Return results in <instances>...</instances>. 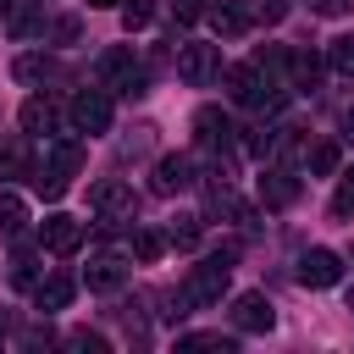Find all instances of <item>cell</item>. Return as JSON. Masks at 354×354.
Segmentation results:
<instances>
[{
	"mask_svg": "<svg viewBox=\"0 0 354 354\" xmlns=\"http://www.w3.org/2000/svg\"><path fill=\"white\" fill-rule=\"evenodd\" d=\"M77 166H83V144L77 138H55L50 155H44V171H39V194L44 199H61L66 183L77 177Z\"/></svg>",
	"mask_w": 354,
	"mask_h": 354,
	"instance_id": "cell-1",
	"label": "cell"
},
{
	"mask_svg": "<svg viewBox=\"0 0 354 354\" xmlns=\"http://www.w3.org/2000/svg\"><path fill=\"white\" fill-rule=\"evenodd\" d=\"M94 72H100V88H116V94H144V66L133 61V50H127V44L105 50V55L94 61Z\"/></svg>",
	"mask_w": 354,
	"mask_h": 354,
	"instance_id": "cell-2",
	"label": "cell"
},
{
	"mask_svg": "<svg viewBox=\"0 0 354 354\" xmlns=\"http://www.w3.org/2000/svg\"><path fill=\"white\" fill-rule=\"evenodd\" d=\"M227 254H216V260H205V266H194L188 271V282H183V304H216L221 293H227Z\"/></svg>",
	"mask_w": 354,
	"mask_h": 354,
	"instance_id": "cell-3",
	"label": "cell"
},
{
	"mask_svg": "<svg viewBox=\"0 0 354 354\" xmlns=\"http://www.w3.org/2000/svg\"><path fill=\"white\" fill-rule=\"evenodd\" d=\"M66 116H72V127L77 133H105L111 127V94L105 88H83V94H72V105H66Z\"/></svg>",
	"mask_w": 354,
	"mask_h": 354,
	"instance_id": "cell-4",
	"label": "cell"
},
{
	"mask_svg": "<svg viewBox=\"0 0 354 354\" xmlns=\"http://www.w3.org/2000/svg\"><path fill=\"white\" fill-rule=\"evenodd\" d=\"M83 243V221H72L66 210H50L44 221H39V249H50V254H72Z\"/></svg>",
	"mask_w": 354,
	"mask_h": 354,
	"instance_id": "cell-5",
	"label": "cell"
},
{
	"mask_svg": "<svg viewBox=\"0 0 354 354\" xmlns=\"http://www.w3.org/2000/svg\"><path fill=\"white\" fill-rule=\"evenodd\" d=\"M216 72H221L216 44H183V50H177V77H183V83H194V88H199V83H210Z\"/></svg>",
	"mask_w": 354,
	"mask_h": 354,
	"instance_id": "cell-6",
	"label": "cell"
},
{
	"mask_svg": "<svg viewBox=\"0 0 354 354\" xmlns=\"http://www.w3.org/2000/svg\"><path fill=\"white\" fill-rule=\"evenodd\" d=\"M271 321H277V310H271L266 293L249 288V293L232 299V326H238V332H271Z\"/></svg>",
	"mask_w": 354,
	"mask_h": 354,
	"instance_id": "cell-7",
	"label": "cell"
},
{
	"mask_svg": "<svg viewBox=\"0 0 354 354\" xmlns=\"http://www.w3.org/2000/svg\"><path fill=\"white\" fill-rule=\"evenodd\" d=\"M337 277H343V260L332 249H304L299 254V282L304 288H332Z\"/></svg>",
	"mask_w": 354,
	"mask_h": 354,
	"instance_id": "cell-8",
	"label": "cell"
},
{
	"mask_svg": "<svg viewBox=\"0 0 354 354\" xmlns=\"http://www.w3.org/2000/svg\"><path fill=\"white\" fill-rule=\"evenodd\" d=\"M88 205H94L105 221L133 216V188H127V183H116V177H105V183H94V188H88Z\"/></svg>",
	"mask_w": 354,
	"mask_h": 354,
	"instance_id": "cell-9",
	"label": "cell"
},
{
	"mask_svg": "<svg viewBox=\"0 0 354 354\" xmlns=\"http://www.w3.org/2000/svg\"><path fill=\"white\" fill-rule=\"evenodd\" d=\"M188 183H194V160H188V155H160V160H155V183H149L155 194L171 199V194H183Z\"/></svg>",
	"mask_w": 354,
	"mask_h": 354,
	"instance_id": "cell-10",
	"label": "cell"
},
{
	"mask_svg": "<svg viewBox=\"0 0 354 354\" xmlns=\"http://www.w3.org/2000/svg\"><path fill=\"white\" fill-rule=\"evenodd\" d=\"M293 199H299V177H293V171H282V166L260 171V205L282 210V205H293Z\"/></svg>",
	"mask_w": 354,
	"mask_h": 354,
	"instance_id": "cell-11",
	"label": "cell"
},
{
	"mask_svg": "<svg viewBox=\"0 0 354 354\" xmlns=\"http://www.w3.org/2000/svg\"><path fill=\"white\" fill-rule=\"evenodd\" d=\"M194 133H199V144L227 149V144H232V116H227V111H216V105H205V111L194 116Z\"/></svg>",
	"mask_w": 354,
	"mask_h": 354,
	"instance_id": "cell-12",
	"label": "cell"
},
{
	"mask_svg": "<svg viewBox=\"0 0 354 354\" xmlns=\"http://www.w3.org/2000/svg\"><path fill=\"white\" fill-rule=\"evenodd\" d=\"M205 17H210V28H216L221 39H238V33L254 22V11H249V6H238V0H221V6H210Z\"/></svg>",
	"mask_w": 354,
	"mask_h": 354,
	"instance_id": "cell-13",
	"label": "cell"
},
{
	"mask_svg": "<svg viewBox=\"0 0 354 354\" xmlns=\"http://www.w3.org/2000/svg\"><path fill=\"white\" fill-rule=\"evenodd\" d=\"M55 127H61V111H55V100H39V94H33V100L22 105V133H33V138H50Z\"/></svg>",
	"mask_w": 354,
	"mask_h": 354,
	"instance_id": "cell-14",
	"label": "cell"
},
{
	"mask_svg": "<svg viewBox=\"0 0 354 354\" xmlns=\"http://www.w3.org/2000/svg\"><path fill=\"white\" fill-rule=\"evenodd\" d=\"M33 304H39V310H66V304H72V277H44V282H33Z\"/></svg>",
	"mask_w": 354,
	"mask_h": 354,
	"instance_id": "cell-15",
	"label": "cell"
},
{
	"mask_svg": "<svg viewBox=\"0 0 354 354\" xmlns=\"http://www.w3.org/2000/svg\"><path fill=\"white\" fill-rule=\"evenodd\" d=\"M22 227H28V205H22V194L0 188V232H6V238H17Z\"/></svg>",
	"mask_w": 354,
	"mask_h": 354,
	"instance_id": "cell-16",
	"label": "cell"
},
{
	"mask_svg": "<svg viewBox=\"0 0 354 354\" xmlns=\"http://www.w3.org/2000/svg\"><path fill=\"white\" fill-rule=\"evenodd\" d=\"M122 277H127V271H122L116 260H94V266L83 271V282H88L94 293H111V288H122Z\"/></svg>",
	"mask_w": 354,
	"mask_h": 354,
	"instance_id": "cell-17",
	"label": "cell"
},
{
	"mask_svg": "<svg viewBox=\"0 0 354 354\" xmlns=\"http://www.w3.org/2000/svg\"><path fill=\"white\" fill-rule=\"evenodd\" d=\"M304 160H310V171H315V177H332V171L343 166V149L326 138V144H310V155H304Z\"/></svg>",
	"mask_w": 354,
	"mask_h": 354,
	"instance_id": "cell-18",
	"label": "cell"
},
{
	"mask_svg": "<svg viewBox=\"0 0 354 354\" xmlns=\"http://www.w3.org/2000/svg\"><path fill=\"white\" fill-rule=\"evenodd\" d=\"M160 254H166V238H160V232H149V227H138V232H133V260L155 266Z\"/></svg>",
	"mask_w": 354,
	"mask_h": 354,
	"instance_id": "cell-19",
	"label": "cell"
},
{
	"mask_svg": "<svg viewBox=\"0 0 354 354\" xmlns=\"http://www.w3.org/2000/svg\"><path fill=\"white\" fill-rule=\"evenodd\" d=\"M0 177H28V144L22 138L0 144Z\"/></svg>",
	"mask_w": 354,
	"mask_h": 354,
	"instance_id": "cell-20",
	"label": "cell"
},
{
	"mask_svg": "<svg viewBox=\"0 0 354 354\" xmlns=\"http://www.w3.org/2000/svg\"><path fill=\"white\" fill-rule=\"evenodd\" d=\"M177 348H183V354H194V348H221V354H232V337H221V332H188V337H177Z\"/></svg>",
	"mask_w": 354,
	"mask_h": 354,
	"instance_id": "cell-21",
	"label": "cell"
},
{
	"mask_svg": "<svg viewBox=\"0 0 354 354\" xmlns=\"http://www.w3.org/2000/svg\"><path fill=\"white\" fill-rule=\"evenodd\" d=\"M326 61H332V72H343V77H354V33H343V39H332V50H326Z\"/></svg>",
	"mask_w": 354,
	"mask_h": 354,
	"instance_id": "cell-22",
	"label": "cell"
},
{
	"mask_svg": "<svg viewBox=\"0 0 354 354\" xmlns=\"http://www.w3.org/2000/svg\"><path fill=\"white\" fill-rule=\"evenodd\" d=\"M50 72H55L50 55H22V61H17V77H22V83H39V77H50Z\"/></svg>",
	"mask_w": 354,
	"mask_h": 354,
	"instance_id": "cell-23",
	"label": "cell"
},
{
	"mask_svg": "<svg viewBox=\"0 0 354 354\" xmlns=\"http://www.w3.org/2000/svg\"><path fill=\"white\" fill-rule=\"evenodd\" d=\"M166 238H171V243H177V249H194V243H199V216H177V221H171V232H166Z\"/></svg>",
	"mask_w": 354,
	"mask_h": 354,
	"instance_id": "cell-24",
	"label": "cell"
},
{
	"mask_svg": "<svg viewBox=\"0 0 354 354\" xmlns=\"http://www.w3.org/2000/svg\"><path fill=\"white\" fill-rule=\"evenodd\" d=\"M288 66H293V83H299V88H304V83H315V72H321V61H315V55H304V50H293V55H288Z\"/></svg>",
	"mask_w": 354,
	"mask_h": 354,
	"instance_id": "cell-25",
	"label": "cell"
},
{
	"mask_svg": "<svg viewBox=\"0 0 354 354\" xmlns=\"http://www.w3.org/2000/svg\"><path fill=\"white\" fill-rule=\"evenodd\" d=\"M149 17H155V0H127V6H122L127 33H133V28H149Z\"/></svg>",
	"mask_w": 354,
	"mask_h": 354,
	"instance_id": "cell-26",
	"label": "cell"
},
{
	"mask_svg": "<svg viewBox=\"0 0 354 354\" xmlns=\"http://www.w3.org/2000/svg\"><path fill=\"white\" fill-rule=\"evenodd\" d=\"M332 210H337V216H348V210H354V166L343 171V188H337V199H332Z\"/></svg>",
	"mask_w": 354,
	"mask_h": 354,
	"instance_id": "cell-27",
	"label": "cell"
},
{
	"mask_svg": "<svg viewBox=\"0 0 354 354\" xmlns=\"http://www.w3.org/2000/svg\"><path fill=\"white\" fill-rule=\"evenodd\" d=\"M11 288H33V260H28V254L11 260Z\"/></svg>",
	"mask_w": 354,
	"mask_h": 354,
	"instance_id": "cell-28",
	"label": "cell"
},
{
	"mask_svg": "<svg viewBox=\"0 0 354 354\" xmlns=\"http://www.w3.org/2000/svg\"><path fill=\"white\" fill-rule=\"evenodd\" d=\"M171 11H177V22H199L210 6H205V0H171Z\"/></svg>",
	"mask_w": 354,
	"mask_h": 354,
	"instance_id": "cell-29",
	"label": "cell"
},
{
	"mask_svg": "<svg viewBox=\"0 0 354 354\" xmlns=\"http://www.w3.org/2000/svg\"><path fill=\"white\" fill-rule=\"evenodd\" d=\"M310 6H315V11H326V17H337V11L348 6V0H310Z\"/></svg>",
	"mask_w": 354,
	"mask_h": 354,
	"instance_id": "cell-30",
	"label": "cell"
},
{
	"mask_svg": "<svg viewBox=\"0 0 354 354\" xmlns=\"http://www.w3.org/2000/svg\"><path fill=\"white\" fill-rule=\"evenodd\" d=\"M343 138L354 144V105H348V116H343Z\"/></svg>",
	"mask_w": 354,
	"mask_h": 354,
	"instance_id": "cell-31",
	"label": "cell"
},
{
	"mask_svg": "<svg viewBox=\"0 0 354 354\" xmlns=\"http://www.w3.org/2000/svg\"><path fill=\"white\" fill-rule=\"evenodd\" d=\"M88 6H94V11H105V6H122V0H88Z\"/></svg>",
	"mask_w": 354,
	"mask_h": 354,
	"instance_id": "cell-32",
	"label": "cell"
},
{
	"mask_svg": "<svg viewBox=\"0 0 354 354\" xmlns=\"http://www.w3.org/2000/svg\"><path fill=\"white\" fill-rule=\"evenodd\" d=\"M11 6H17V0H0V17H11Z\"/></svg>",
	"mask_w": 354,
	"mask_h": 354,
	"instance_id": "cell-33",
	"label": "cell"
}]
</instances>
